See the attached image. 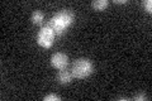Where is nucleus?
<instances>
[{
  "instance_id": "3",
  "label": "nucleus",
  "mask_w": 152,
  "mask_h": 101,
  "mask_svg": "<svg viewBox=\"0 0 152 101\" xmlns=\"http://www.w3.org/2000/svg\"><path fill=\"white\" fill-rule=\"evenodd\" d=\"M51 65L57 70L66 68L67 65H69V57L65 53H60V52L58 53H55L51 57Z\"/></svg>"
},
{
  "instance_id": "9",
  "label": "nucleus",
  "mask_w": 152,
  "mask_h": 101,
  "mask_svg": "<svg viewBox=\"0 0 152 101\" xmlns=\"http://www.w3.org/2000/svg\"><path fill=\"white\" fill-rule=\"evenodd\" d=\"M43 100H45V101H60V100H61V97H60L58 95L51 94V95H47V96H45Z\"/></svg>"
},
{
  "instance_id": "4",
  "label": "nucleus",
  "mask_w": 152,
  "mask_h": 101,
  "mask_svg": "<svg viewBox=\"0 0 152 101\" xmlns=\"http://www.w3.org/2000/svg\"><path fill=\"white\" fill-rule=\"evenodd\" d=\"M57 22H60L65 28L69 27V24H71V22H72L74 19V15L72 13H71L70 10H67V9H64V10H61L60 13H57L56 15L53 17Z\"/></svg>"
},
{
  "instance_id": "7",
  "label": "nucleus",
  "mask_w": 152,
  "mask_h": 101,
  "mask_svg": "<svg viewBox=\"0 0 152 101\" xmlns=\"http://www.w3.org/2000/svg\"><path fill=\"white\" fill-rule=\"evenodd\" d=\"M91 5H93V8L95 9V10H104L108 5H109V1L108 0H95V1H93L91 3Z\"/></svg>"
},
{
  "instance_id": "2",
  "label": "nucleus",
  "mask_w": 152,
  "mask_h": 101,
  "mask_svg": "<svg viewBox=\"0 0 152 101\" xmlns=\"http://www.w3.org/2000/svg\"><path fill=\"white\" fill-rule=\"evenodd\" d=\"M53 39H55V33L52 29H50L47 25L42 27L41 31L38 32V36H37V42L38 44L45 47V48H48L52 46L53 43Z\"/></svg>"
},
{
  "instance_id": "5",
  "label": "nucleus",
  "mask_w": 152,
  "mask_h": 101,
  "mask_svg": "<svg viewBox=\"0 0 152 101\" xmlns=\"http://www.w3.org/2000/svg\"><path fill=\"white\" fill-rule=\"evenodd\" d=\"M71 80H72V73L70 71H67L66 68H62L58 71V73H57V81L61 85H67L71 82Z\"/></svg>"
},
{
  "instance_id": "1",
  "label": "nucleus",
  "mask_w": 152,
  "mask_h": 101,
  "mask_svg": "<svg viewBox=\"0 0 152 101\" xmlns=\"http://www.w3.org/2000/svg\"><path fill=\"white\" fill-rule=\"evenodd\" d=\"M93 71V65L88 58H79L76 60L72 67H71V73L76 78H85L91 73Z\"/></svg>"
},
{
  "instance_id": "6",
  "label": "nucleus",
  "mask_w": 152,
  "mask_h": 101,
  "mask_svg": "<svg viewBox=\"0 0 152 101\" xmlns=\"http://www.w3.org/2000/svg\"><path fill=\"white\" fill-rule=\"evenodd\" d=\"M46 25L50 29L53 31L55 34H62V33L65 32V29H66V28L62 25V24H61L60 22H57L55 18H52L51 20H48V23H47Z\"/></svg>"
},
{
  "instance_id": "8",
  "label": "nucleus",
  "mask_w": 152,
  "mask_h": 101,
  "mask_svg": "<svg viewBox=\"0 0 152 101\" xmlns=\"http://www.w3.org/2000/svg\"><path fill=\"white\" fill-rule=\"evenodd\" d=\"M43 20H45V15H43V13L42 12H34L32 14V23L41 24Z\"/></svg>"
},
{
  "instance_id": "12",
  "label": "nucleus",
  "mask_w": 152,
  "mask_h": 101,
  "mask_svg": "<svg viewBox=\"0 0 152 101\" xmlns=\"http://www.w3.org/2000/svg\"><path fill=\"white\" fill-rule=\"evenodd\" d=\"M115 3H117V4H124V3H127V1H124V0H115Z\"/></svg>"
},
{
  "instance_id": "11",
  "label": "nucleus",
  "mask_w": 152,
  "mask_h": 101,
  "mask_svg": "<svg viewBox=\"0 0 152 101\" xmlns=\"http://www.w3.org/2000/svg\"><path fill=\"white\" fill-rule=\"evenodd\" d=\"M146 96L145 95H136L134 96V100H145Z\"/></svg>"
},
{
  "instance_id": "10",
  "label": "nucleus",
  "mask_w": 152,
  "mask_h": 101,
  "mask_svg": "<svg viewBox=\"0 0 152 101\" xmlns=\"http://www.w3.org/2000/svg\"><path fill=\"white\" fill-rule=\"evenodd\" d=\"M143 7L146 8L147 12L151 13V10H152V1H151V0H145V1H143Z\"/></svg>"
}]
</instances>
